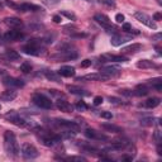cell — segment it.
I'll return each instance as SVG.
<instances>
[{
	"instance_id": "1",
	"label": "cell",
	"mask_w": 162,
	"mask_h": 162,
	"mask_svg": "<svg viewBox=\"0 0 162 162\" xmlns=\"http://www.w3.org/2000/svg\"><path fill=\"white\" fill-rule=\"evenodd\" d=\"M4 148H5V152H7L9 156H11V157H15V156L19 154L20 148H19V146H18L15 134L13 133V132L7 130L4 133Z\"/></svg>"
},
{
	"instance_id": "2",
	"label": "cell",
	"mask_w": 162,
	"mask_h": 162,
	"mask_svg": "<svg viewBox=\"0 0 162 162\" xmlns=\"http://www.w3.org/2000/svg\"><path fill=\"white\" fill-rule=\"evenodd\" d=\"M32 101L37 106L42 108V109H51L52 108V101L42 94H34L32 98Z\"/></svg>"
},
{
	"instance_id": "3",
	"label": "cell",
	"mask_w": 162,
	"mask_h": 162,
	"mask_svg": "<svg viewBox=\"0 0 162 162\" xmlns=\"http://www.w3.org/2000/svg\"><path fill=\"white\" fill-rule=\"evenodd\" d=\"M134 18L137 20H139L142 24L147 26L148 28L151 29H157V26H156V23L153 22V19L151 17H148L146 13H143V11H136L134 13Z\"/></svg>"
},
{
	"instance_id": "4",
	"label": "cell",
	"mask_w": 162,
	"mask_h": 162,
	"mask_svg": "<svg viewBox=\"0 0 162 162\" xmlns=\"http://www.w3.org/2000/svg\"><path fill=\"white\" fill-rule=\"evenodd\" d=\"M20 152H22L23 157L28 158V160H33V158H35V157H38V151H37V148H35L34 146H32V145H29V143H24V145L22 146Z\"/></svg>"
},
{
	"instance_id": "5",
	"label": "cell",
	"mask_w": 162,
	"mask_h": 162,
	"mask_svg": "<svg viewBox=\"0 0 162 162\" xmlns=\"http://www.w3.org/2000/svg\"><path fill=\"white\" fill-rule=\"evenodd\" d=\"M76 80L77 81H108V80H110V77L108 75L98 72V74H87L85 76L77 77Z\"/></svg>"
},
{
	"instance_id": "6",
	"label": "cell",
	"mask_w": 162,
	"mask_h": 162,
	"mask_svg": "<svg viewBox=\"0 0 162 162\" xmlns=\"http://www.w3.org/2000/svg\"><path fill=\"white\" fill-rule=\"evenodd\" d=\"M55 124L57 125V127L63 128L65 130H72V132H75V133L79 130V125H77L76 123L71 122V121H66V119H56Z\"/></svg>"
},
{
	"instance_id": "7",
	"label": "cell",
	"mask_w": 162,
	"mask_h": 162,
	"mask_svg": "<svg viewBox=\"0 0 162 162\" xmlns=\"http://www.w3.org/2000/svg\"><path fill=\"white\" fill-rule=\"evenodd\" d=\"M5 118H7L8 121H10L13 124L18 125V127H26V124H27V122L24 121V119L20 118L19 114H18L17 112H14V110H11L8 114H5Z\"/></svg>"
},
{
	"instance_id": "8",
	"label": "cell",
	"mask_w": 162,
	"mask_h": 162,
	"mask_svg": "<svg viewBox=\"0 0 162 162\" xmlns=\"http://www.w3.org/2000/svg\"><path fill=\"white\" fill-rule=\"evenodd\" d=\"M22 51L26 53V55H31V56H42L44 55L46 50L42 48V47H35L32 44H27L22 47Z\"/></svg>"
},
{
	"instance_id": "9",
	"label": "cell",
	"mask_w": 162,
	"mask_h": 162,
	"mask_svg": "<svg viewBox=\"0 0 162 162\" xmlns=\"http://www.w3.org/2000/svg\"><path fill=\"white\" fill-rule=\"evenodd\" d=\"M101 62H127L128 58L125 56H115V55H110V53H104L99 57Z\"/></svg>"
},
{
	"instance_id": "10",
	"label": "cell",
	"mask_w": 162,
	"mask_h": 162,
	"mask_svg": "<svg viewBox=\"0 0 162 162\" xmlns=\"http://www.w3.org/2000/svg\"><path fill=\"white\" fill-rule=\"evenodd\" d=\"M3 84L4 85H7L9 87H23L24 86V82H23L22 80L19 79H15V77H4L3 79Z\"/></svg>"
},
{
	"instance_id": "11",
	"label": "cell",
	"mask_w": 162,
	"mask_h": 162,
	"mask_svg": "<svg viewBox=\"0 0 162 162\" xmlns=\"http://www.w3.org/2000/svg\"><path fill=\"white\" fill-rule=\"evenodd\" d=\"M23 38V33L18 29H14V31H8L4 34V39L9 41V42H14V41H19Z\"/></svg>"
},
{
	"instance_id": "12",
	"label": "cell",
	"mask_w": 162,
	"mask_h": 162,
	"mask_svg": "<svg viewBox=\"0 0 162 162\" xmlns=\"http://www.w3.org/2000/svg\"><path fill=\"white\" fill-rule=\"evenodd\" d=\"M4 23H5V24H7L8 27L14 28V29H22V28H23V22H22L20 19H18V18H14V17L5 18Z\"/></svg>"
},
{
	"instance_id": "13",
	"label": "cell",
	"mask_w": 162,
	"mask_h": 162,
	"mask_svg": "<svg viewBox=\"0 0 162 162\" xmlns=\"http://www.w3.org/2000/svg\"><path fill=\"white\" fill-rule=\"evenodd\" d=\"M100 72L104 74V75H108L112 79V77H115L118 75H121V69L117 67V66H109V67L100 69Z\"/></svg>"
},
{
	"instance_id": "14",
	"label": "cell",
	"mask_w": 162,
	"mask_h": 162,
	"mask_svg": "<svg viewBox=\"0 0 162 162\" xmlns=\"http://www.w3.org/2000/svg\"><path fill=\"white\" fill-rule=\"evenodd\" d=\"M85 136L91 138V139H96V141H106L108 137L104 136L103 133H100V132H96L94 129H86L85 130Z\"/></svg>"
},
{
	"instance_id": "15",
	"label": "cell",
	"mask_w": 162,
	"mask_h": 162,
	"mask_svg": "<svg viewBox=\"0 0 162 162\" xmlns=\"http://www.w3.org/2000/svg\"><path fill=\"white\" fill-rule=\"evenodd\" d=\"M142 50V44L139 43H132L128 47H124L122 50V55H134V53L139 52Z\"/></svg>"
},
{
	"instance_id": "16",
	"label": "cell",
	"mask_w": 162,
	"mask_h": 162,
	"mask_svg": "<svg viewBox=\"0 0 162 162\" xmlns=\"http://www.w3.org/2000/svg\"><path fill=\"white\" fill-rule=\"evenodd\" d=\"M56 105H57L58 109L61 112H63V113H71V112H72V109H74V106L71 105L69 101H66V100H58L56 103Z\"/></svg>"
},
{
	"instance_id": "17",
	"label": "cell",
	"mask_w": 162,
	"mask_h": 162,
	"mask_svg": "<svg viewBox=\"0 0 162 162\" xmlns=\"http://www.w3.org/2000/svg\"><path fill=\"white\" fill-rule=\"evenodd\" d=\"M94 19L96 20L99 24H101L104 28H106V27H109V26H112V23H110V19L108 18L105 14H96L94 17Z\"/></svg>"
},
{
	"instance_id": "18",
	"label": "cell",
	"mask_w": 162,
	"mask_h": 162,
	"mask_svg": "<svg viewBox=\"0 0 162 162\" xmlns=\"http://www.w3.org/2000/svg\"><path fill=\"white\" fill-rule=\"evenodd\" d=\"M58 74L61 76H65V77H71L75 75V69L72 66H62V67L58 70Z\"/></svg>"
},
{
	"instance_id": "19",
	"label": "cell",
	"mask_w": 162,
	"mask_h": 162,
	"mask_svg": "<svg viewBox=\"0 0 162 162\" xmlns=\"http://www.w3.org/2000/svg\"><path fill=\"white\" fill-rule=\"evenodd\" d=\"M17 91L14 90H7V91H4L2 95H0V99L3 101H13L15 98H17Z\"/></svg>"
},
{
	"instance_id": "20",
	"label": "cell",
	"mask_w": 162,
	"mask_h": 162,
	"mask_svg": "<svg viewBox=\"0 0 162 162\" xmlns=\"http://www.w3.org/2000/svg\"><path fill=\"white\" fill-rule=\"evenodd\" d=\"M38 10H42V9L39 7H37V5L28 4V3L20 4L19 8H18V11H38Z\"/></svg>"
},
{
	"instance_id": "21",
	"label": "cell",
	"mask_w": 162,
	"mask_h": 162,
	"mask_svg": "<svg viewBox=\"0 0 162 162\" xmlns=\"http://www.w3.org/2000/svg\"><path fill=\"white\" fill-rule=\"evenodd\" d=\"M129 39H130L129 37H123V35H121V34H115V35H113V38H112V44L118 47V46L125 43V42L129 41Z\"/></svg>"
},
{
	"instance_id": "22",
	"label": "cell",
	"mask_w": 162,
	"mask_h": 162,
	"mask_svg": "<svg viewBox=\"0 0 162 162\" xmlns=\"http://www.w3.org/2000/svg\"><path fill=\"white\" fill-rule=\"evenodd\" d=\"M101 128L108 130V132H112V133H122L123 129L118 125H114V124H109V123H103L101 124Z\"/></svg>"
},
{
	"instance_id": "23",
	"label": "cell",
	"mask_w": 162,
	"mask_h": 162,
	"mask_svg": "<svg viewBox=\"0 0 162 162\" xmlns=\"http://www.w3.org/2000/svg\"><path fill=\"white\" fill-rule=\"evenodd\" d=\"M134 96H145V95L148 94V89L146 85H138L136 90H132Z\"/></svg>"
},
{
	"instance_id": "24",
	"label": "cell",
	"mask_w": 162,
	"mask_h": 162,
	"mask_svg": "<svg viewBox=\"0 0 162 162\" xmlns=\"http://www.w3.org/2000/svg\"><path fill=\"white\" fill-rule=\"evenodd\" d=\"M137 67L138 69H142V70H146V69L156 67V65L152 61H148V60H141V61L137 62Z\"/></svg>"
},
{
	"instance_id": "25",
	"label": "cell",
	"mask_w": 162,
	"mask_h": 162,
	"mask_svg": "<svg viewBox=\"0 0 162 162\" xmlns=\"http://www.w3.org/2000/svg\"><path fill=\"white\" fill-rule=\"evenodd\" d=\"M67 90H69L71 94L82 95V96H86V95H89V93L86 91V90H82V89L77 87V86H74V85H69V86H67Z\"/></svg>"
},
{
	"instance_id": "26",
	"label": "cell",
	"mask_w": 162,
	"mask_h": 162,
	"mask_svg": "<svg viewBox=\"0 0 162 162\" xmlns=\"http://www.w3.org/2000/svg\"><path fill=\"white\" fill-rule=\"evenodd\" d=\"M161 103V100L158 98H151V99H148L146 100V103H145V106L146 108H149V109H153V108L156 106H158Z\"/></svg>"
},
{
	"instance_id": "27",
	"label": "cell",
	"mask_w": 162,
	"mask_h": 162,
	"mask_svg": "<svg viewBox=\"0 0 162 162\" xmlns=\"http://www.w3.org/2000/svg\"><path fill=\"white\" fill-rule=\"evenodd\" d=\"M46 77L50 81H55V82H60L61 79H60V74H56V72H46Z\"/></svg>"
},
{
	"instance_id": "28",
	"label": "cell",
	"mask_w": 162,
	"mask_h": 162,
	"mask_svg": "<svg viewBox=\"0 0 162 162\" xmlns=\"http://www.w3.org/2000/svg\"><path fill=\"white\" fill-rule=\"evenodd\" d=\"M7 57L10 60V61H13V60H19V53L14 50H8L7 51Z\"/></svg>"
},
{
	"instance_id": "29",
	"label": "cell",
	"mask_w": 162,
	"mask_h": 162,
	"mask_svg": "<svg viewBox=\"0 0 162 162\" xmlns=\"http://www.w3.org/2000/svg\"><path fill=\"white\" fill-rule=\"evenodd\" d=\"M154 124V118H143L141 119V125L143 127H151Z\"/></svg>"
},
{
	"instance_id": "30",
	"label": "cell",
	"mask_w": 162,
	"mask_h": 162,
	"mask_svg": "<svg viewBox=\"0 0 162 162\" xmlns=\"http://www.w3.org/2000/svg\"><path fill=\"white\" fill-rule=\"evenodd\" d=\"M20 71H22V72H24V74L31 72V71H32V66L29 65V63H27V62L22 63V65H20Z\"/></svg>"
},
{
	"instance_id": "31",
	"label": "cell",
	"mask_w": 162,
	"mask_h": 162,
	"mask_svg": "<svg viewBox=\"0 0 162 162\" xmlns=\"http://www.w3.org/2000/svg\"><path fill=\"white\" fill-rule=\"evenodd\" d=\"M61 14L65 15L66 18H69L70 20H76V15L72 13V11H67V10H62L61 11Z\"/></svg>"
},
{
	"instance_id": "32",
	"label": "cell",
	"mask_w": 162,
	"mask_h": 162,
	"mask_svg": "<svg viewBox=\"0 0 162 162\" xmlns=\"http://www.w3.org/2000/svg\"><path fill=\"white\" fill-rule=\"evenodd\" d=\"M76 109L79 110V112H84V110H86L87 109V105L84 103V101H77V104H76Z\"/></svg>"
},
{
	"instance_id": "33",
	"label": "cell",
	"mask_w": 162,
	"mask_h": 162,
	"mask_svg": "<svg viewBox=\"0 0 162 162\" xmlns=\"http://www.w3.org/2000/svg\"><path fill=\"white\" fill-rule=\"evenodd\" d=\"M66 160L67 161H79V162H85L86 161V158L81 157V156H72V157H67Z\"/></svg>"
},
{
	"instance_id": "34",
	"label": "cell",
	"mask_w": 162,
	"mask_h": 162,
	"mask_svg": "<svg viewBox=\"0 0 162 162\" xmlns=\"http://www.w3.org/2000/svg\"><path fill=\"white\" fill-rule=\"evenodd\" d=\"M154 141L157 142V145H158V143H161V141H162V134H161V130L160 129H156L154 130Z\"/></svg>"
},
{
	"instance_id": "35",
	"label": "cell",
	"mask_w": 162,
	"mask_h": 162,
	"mask_svg": "<svg viewBox=\"0 0 162 162\" xmlns=\"http://www.w3.org/2000/svg\"><path fill=\"white\" fill-rule=\"evenodd\" d=\"M99 115H100L101 118H104V119H112V118H113V114H112L110 112H101Z\"/></svg>"
},
{
	"instance_id": "36",
	"label": "cell",
	"mask_w": 162,
	"mask_h": 162,
	"mask_svg": "<svg viewBox=\"0 0 162 162\" xmlns=\"http://www.w3.org/2000/svg\"><path fill=\"white\" fill-rule=\"evenodd\" d=\"M98 2H99L100 4L106 5V7H113V8H114V3L112 2V0H98Z\"/></svg>"
},
{
	"instance_id": "37",
	"label": "cell",
	"mask_w": 162,
	"mask_h": 162,
	"mask_svg": "<svg viewBox=\"0 0 162 162\" xmlns=\"http://www.w3.org/2000/svg\"><path fill=\"white\" fill-rule=\"evenodd\" d=\"M89 66H91V60H84V61L81 62L82 69H86V67H89Z\"/></svg>"
},
{
	"instance_id": "38",
	"label": "cell",
	"mask_w": 162,
	"mask_h": 162,
	"mask_svg": "<svg viewBox=\"0 0 162 162\" xmlns=\"http://www.w3.org/2000/svg\"><path fill=\"white\" fill-rule=\"evenodd\" d=\"M109 100H110L112 104H117V105H122L123 104V101L121 99H117V98H109Z\"/></svg>"
},
{
	"instance_id": "39",
	"label": "cell",
	"mask_w": 162,
	"mask_h": 162,
	"mask_svg": "<svg viewBox=\"0 0 162 162\" xmlns=\"http://www.w3.org/2000/svg\"><path fill=\"white\" fill-rule=\"evenodd\" d=\"M123 31L130 33V31H132V26L129 24V23H124V24H123Z\"/></svg>"
},
{
	"instance_id": "40",
	"label": "cell",
	"mask_w": 162,
	"mask_h": 162,
	"mask_svg": "<svg viewBox=\"0 0 162 162\" xmlns=\"http://www.w3.org/2000/svg\"><path fill=\"white\" fill-rule=\"evenodd\" d=\"M57 3H60V0H44V4L46 5H50V7H52V5H56Z\"/></svg>"
},
{
	"instance_id": "41",
	"label": "cell",
	"mask_w": 162,
	"mask_h": 162,
	"mask_svg": "<svg viewBox=\"0 0 162 162\" xmlns=\"http://www.w3.org/2000/svg\"><path fill=\"white\" fill-rule=\"evenodd\" d=\"M101 103H103V98L101 96H95L94 98V104L95 105H100Z\"/></svg>"
},
{
	"instance_id": "42",
	"label": "cell",
	"mask_w": 162,
	"mask_h": 162,
	"mask_svg": "<svg viewBox=\"0 0 162 162\" xmlns=\"http://www.w3.org/2000/svg\"><path fill=\"white\" fill-rule=\"evenodd\" d=\"M72 37H75V38H84V37H86V33H72L71 34Z\"/></svg>"
},
{
	"instance_id": "43",
	"label": "cell",
	"mask_w": 162,
	"mask_h": 162,
	"mask_svg": "<svg viewBox=\"0 0 162 162\" xmlns=\"http://www.w3.org/2000/svg\"><path fill=\"white\" fill-rule=\"evenodd\" d=\"M115 20H117L118 23H123V22H124V15H123V14H117V15H115Z\"/></svg>"
},
{
	"instance_id": "44",
	"label": "cell",
	"mask_w": 162,
	"mask_h": 162,
	"mask_svg": "<svg viewBox=\"0 0 162 162\" xmlns=\"http://www.w3.org/2000/svg\"><path fill=\"white\" fill-rule=\"evenodd\" d=\"M161 19H162V15H161L160 13H154V14H153V20H157V22H158V20H161Z\"/></svg>"
},
{
	"instance_id": "45",
	"label": "cell",
	"mask_w": 162,
	"mask_h": 162,
	"mask_svg": "<svg viewBox=\"0 0 162 162\" xmlns=\"http://www.w3.org/2000/svg\"><path fill=\"white\" fill-rule=\"evenodd\" d=\"M161 38H162V34H161V33H157V34L152 35V39H153V41H160Z\"/></svg>"
},
{
	"instance_id": "46",
	"label": "cell",
	"mask_w": 162,
	"mask_h": 162,
	"mask_svg": "<svg viewBox=\"0 0 162 162\" xmlns=\"http://www.w3.org/2000/svg\"><path fill=\"white\" fill-rule=\"evenodd\" d=\"M53 22H55V23H61V17L55 15V17H53Z\"/></svg>"
},
{
	"instance_id": "47",
	"label": "cell",
	"mask_w": 162,
	"mask_h": 162,
	"mask_svg": "<svg viewBox=\"0 0 162 162\" xmlns=\"http://www.w3.org/2000/svg\"><path fill=\"white\" fill-rule=\"evenodd\" d=\"M124 161H132V160H133V156H123V157H122Z\"/></svg>"
},
{
	"instance_id": "48",
	"label": "cell",
	"mask_w": 162,
	"mask_h": 162,
	"mask_svg": "<svg viewBox=\"0 0 162 162\" xmlns=\"http://www.w3.org/2000/svg\"><path fill=\"white\" fill-rule=\"evenodd\" d=\"M157 153L160 156H162V148H161V143H158V146H157Z\"/></svg>"
},
{
	"instance_id": "49",
	"label": "cell",
	"mask_w": 162,
	"mask_h": 162,
	"mask_svg": "<svg viewBox=\"0 0 162 162\" xmlns=\"http://www.w3.org/2000/svg\"><path fill=\"white\" fill-rule=\"evenodd\" d=\"M2 8H3V4H2V3H0V9H2Z\"/></svg>"
},
{
	"instance_id": "50",
	"label": "cell",
	"mask_w": 162,
	"mask_h": 162,
	"mask_svg": "<svg viewBox=\"0 0 162 162\" xmlns=\"http://www.w3.org/2000/svg\"><path fill=\"white\" fill-rule=\"evenodd\" d=\"M3 2H5V0H0V3H3Z\"/></svg>"
}]
</instances>
